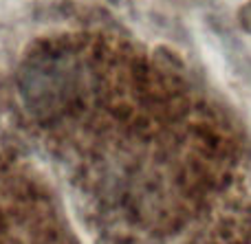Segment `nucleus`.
I'll list each match as a JSON object with an SVG mask.
<instances>
[{
	"mask_svg": "<svg viewBox=\"0 0 251 244\" xmlns=\"http://www.w3.org/2000/svg\"><path fill=\"white\" fill-rule=\"evenodd\" d=\"M0 244H75L51 198L26 176L0 170Z\"/></svg>",
	"mask_w": 251,
	"mask_h": 244,
	"instance_id": "obj_2",
	"label": "nucleus"
},
{
	"mask_svg": "<svg viewBox=\"0 0 251 244\" xmlns=\"http://www.w3.org/2000/svg\"><path fill=\"white\" fill-rule=\"evenodd\" d=\"M26 114L106 211L163 236L190 180V104L181 82L128 42L62 38L20 73Z\"/></svg>",
	"mask_w": 251,
	"mask_h": 244,
	"instance_id": "obj_1",
	"label": "nucleus"
}]
</instances>
